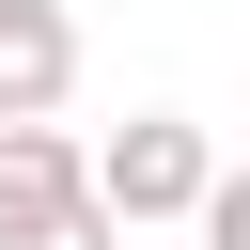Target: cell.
Here are the masks:
<instances>
[{"label": "cell", "mask_w": 250, "mask_h": 250, "mask_svg": "<svg viewBox=\"0 0 250 250\" xmlns=\"http://www.w3.org/2000/svg\"><path fill=\"white\" fill-rule=\"evenodd\" d=\"M47 203H78V141L62 125H0V234L47 219Z\"/></svg>", "instance_id": "3957f363"}, {"label": "cell", "mask_w": 250, "mask_h": 250, "mask_svg": "<svg viewBox=\"0 0 250 250\" xmlns=\"http://www.w3.org/2000/svg\"><path fill=\"white\" fill-rule=\"evenodd\" d=\"M0 250H125V219H109L94 188H78V203H47V219H16Z\"/></svg>", "instance_id": "277c9868"}, {"label": "cell", "mask_w": 250, "mask_h": 250, "mask_svg": "<svg viewBox=\"0 0 250 250\" xmlns=\"http://www.w3.org/2000/svg\"><path fill=\"white\" fill-rule=\"evenodd\" d=\"M78 188H94V203H109L125 234H141V219H188V203L219 188V141H203L188 109H125V125H109L94 156H78Z\"/></svg>", "instance_id": "6da1fadb"}, {"label": "cell", "mask_w": 250, "mask_h": 250, "mask_svg": "<svg viewBox=\"0 0 250 250\" xmlns=\"http://www.w3.org/2000/svg\"><path fill=\"white\" fill-rule=\"evenodd\" d=\"M62 94H78V16L0 0V125H62Z\"/></svg>", "instance_id": "7a4b0ae2"}]
</instances>
